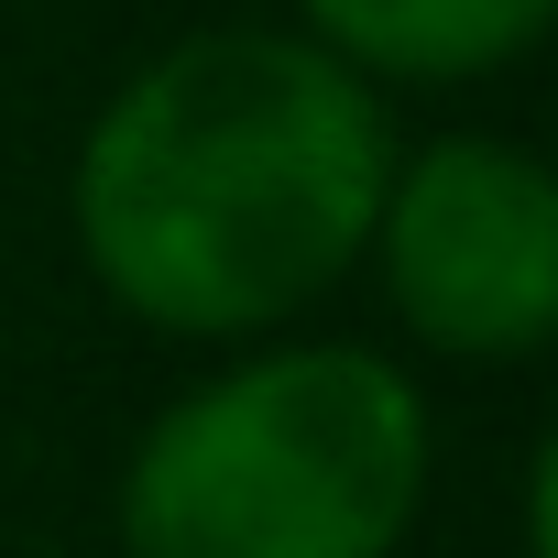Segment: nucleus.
<instances>
[{
    "label": "nucleus",
    "mask_w": 558,
    "mask_h": 558,
    "mask_svg": "<svg viewBox=\"0 0 558 558\" xmlns=\"http://www.w3.org/2000/svg\"><path fill=\"white\" fill-rule=\"evenodd\" d=\"M558 0H296V34L340 56L362 88H482L525 66Z\"/></svg>",
    "instance_id": "20e7f679"
},
{
    "label": "nucleus",
    "mask_w": 558,
    "mask_h": 558,
    "mask_svg": "<svg viewBox=\"0 0 558 558\" xmlns=\"http://www.w3.org/2000/svg\"><path fill=\"white\" fill-rule=\"evenodd\" d=\"M395 110L296 23H208L154 45L77 132L66 230L88 286L197 351L307 329L373 241Z\"/></svg>",
    "instance_id": "f257e3e1"
},
{
    "label": "nucleus",
    "mask_w": 558,
    "mask_h": 558,
    "mask_svg": "<svg viewBox=\"0 0 558 558\" xmlns=\"http://www.w3.org/2000/svg\"><path fill=\"white\" fill-rule=\"evenodd\" d=\"M362 274L416 351L514 373L558 340V175L504 132L395 143Z\"/></svg>",
    "instance_id": "7ed1b4c3"
},
{
    "label": "nucleus",
    "mask_w": 558,
    "mask_h": 558,
    "mask_svg": "<svg viewBox=\"0 0 558 558\" xmlns=\"http://www.w3.org/2000/svg\"><path fill=\"white\" fill-rule=\"evenodd\" d=\"M427 384L329 329L241 340L121 449V558H395L427 514Z\"/></svg>",
    "instance_id": "f03ea898"
}]
</instances>
